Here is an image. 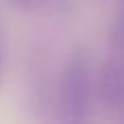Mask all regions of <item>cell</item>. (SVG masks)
<instances>
[{"mask_svg":"<svg viewBox=\"0 0 124 124\" xmlns=\"http://www.w3.org/2000/svg\"><path fill=\"white\" fill-rule=\"evenodd\" d=\"M91 83H89V62L81 48L68 56L64 77L60 85V110L66 122H83L89 112Z\"/></svg>","mask_w":124,"mask_h":124,"instance_id":"cell-1","label":"cell"},{"mask_svg":"<svg viewBox=\"0 0 124 124\" xmlns=\"http://www.w3.org/2000/svg\"><path fill=\"white\" fill-rule=\"evenodd\" d=\"M4 79V39H2V33H0V83Z\"/></svg>","mask_w":124,"mask_h":124,"instance_id":"cell-4","label":"cell"},{"mask_svg":"<svg viewBox=\"0 0 124 124\" xmlns=\"http://www.w3.org/2000/svg\"><path fill=\"white\" fill-rule=\"evenodd\" d=\"M8 2L17 10H33V8H37V4H41L44 0H8Z\"/></svg>","mask_w":124,"mask_h":124,"instance_id":"cell-3","label":"cell"},{"mask_svg":"<svg viewBox=\"0 0 124 124\" xmlns=\"http://www.w3.org/2000/svg\"><path fill=\"white\" fill-rule=\"evenodd\" d=\"M44 2H58V0H44Z\"/></svg>","mask_w":124,"mask_h":124,"instance_id":"cell-5","label":"cell"},{"mask_svg":"<svg viewBox=\"0 0 124 124\" xmlns=\"http://www.w3.org/2000/svg\"><path fill=\"white\" fill-rule=\"evenodd\" d=\"M99 97L108 110H124V52L112 50L99 75Z\"/></svg>","mask_w":124,"mask_h":124,"instance_id":"cell-2","label":"cell"}]
</instances>
